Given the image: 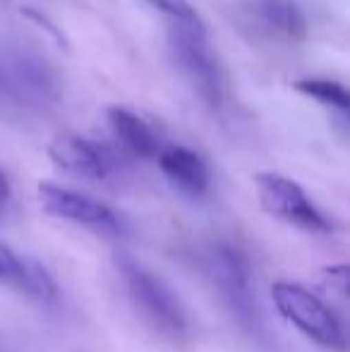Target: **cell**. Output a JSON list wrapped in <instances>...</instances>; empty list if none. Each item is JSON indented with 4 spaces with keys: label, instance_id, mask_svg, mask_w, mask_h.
<instances>
[{
    "label": "cell",
    "instance_id": "obj_11",
    "mask_svg": "<svg viewBox=\"0 0 350 352\" xmlns=\"http://www.w3.org/2000/svg\"><path fill=\"white\" fill-rule=\"evenodd\" d=\"M295 91L303 94V96L317 101L319 106L329 108L333 113L338 122L350 130V89L343 87L341 82H333V79L324 77H305L293 82Z\"/></svg>",
    "mask_w": 350,
    "mask_h": 352
},
{
    "label": "cell",
    "instance_id": "obj_9",
    "mask_svg": "<svg viewBox=\"0 0 350 352\" xmlns=\"http://www.w3.org/2000/svg\"><path fill=\"white\" fill-rule=\"evenodd\" d=\"M108 125H111L116 140L130 153L140 158H156L161 151L151 125L142 116H137L132 108L125 106H108L106 108Z\"/></svg>",
    "mask_w": 350,
    "mask_h": 352
},
{
    "label": "cell",
    "instance_id": "obj_7",
    "mask_svg": "<svg viewBox=\"0 0 350 352\" xmlns=\"http://www.w3.org/2000/svg\"><path fill=\"white\" fill-rule=\"evenodd\" d=\"M48 158L61 170L85 180H103L111 173V158L106 151L77 135H58L48 144Z\"/></svg>",
    "mask_w": 350,
    "mask_h": 352
},
{
    "label": "cell",
    "instance_id": "obj_3",
    "mask_svg": "<svg viewBox=\"0 0 350 352\" xmlns=\"http://www.w3.org/2000/svg\"><path fill=\"white\" fill-rule=\"evenodd\" d=\"M271 297L281 316L298 331H303L309 340L329 350H346V333L336 314L314 292L298 283L276 280L271 285Z\"/></svg>",
    "mask_w": 350,
    "mask_h": 352
},
{
    "label": "cell",
    "instance_id": "obj_4",
    "mask_svg": "<svg viewBox=\"0 0 350 352\" xmlns=\"http://www.w3.org/2000/svg\"><path fill=\"white\" fill-rule=\"evenodd\" d=\"M254 192L269 216L303 228L307 232H331V223L322 211L314 206L307 192L295 180L278 173H259L254 175Z\"/></svg>",
    "mask_w": 350,
    "mask_h": 352
},
{
    "label": "cell",
    "instance_id": "obj_2",
    "mask_svg": "<svg viewBox=\"0 0 350 352\" xmlns=\"http://www.w3.org/2000/svg\"><path fill=\"white\" fill-rule=\"evenodd\" d=\"M120 274L125 280L127 295L132 305L140 309V314L164 336H182L187 331V314L180 297L161 276L144 269L140 261L122 256Z\"/></svg>",
    "mask_w": 350,
    "mask_h": 352
},
{
    "label": "cell",
    "instance_id": "obj_14",
    "mask_svg": "<svg viewBox=\"0 0 350 352\" xmlns=\"http://www.w3.org/2000/svg\"><path fill=\"white\" fill-rule=\"evenodd\" d=\"M142 3L161 12L168 22H195V19H199L190 0H142Z\"/></svg>",
    "mask_w": 350,
    "mask_h": 352
},
{
    "label": "cell",
    "instance_id": "obj_15",
    "mask_svg": "<svg viewBox=\"0 0 350 352\" xmlns=\"http://www.w3.org/2000/svg\"><path fill=\"white\" fill-rule=\"evenodd\" d=\"M324 280L336 292L350 297V264H331L324 269Z\"/></svg>",
    "mask_w": 350,
    "mask_h": 352
},
{
    "label": "cell",
    "instance_id": "obj_16",
    "mask_svg": "<svg viewBox=\"0 0 350 352\" xmlns=\"http://www.w3.org/2000/svg\"><path fill=\"white\" fill-rule=\"evenodd\" d=\"M8 201H10V182H8V177H5V173L0 170V213L8 206Z\"/></svg>",
    "mask_w": 350,
    "mask_h": 352
},
{
    "label": "cell",
    "instance_id": "obj_13",
    "mask_svg": "<svg viewBox=\"0 0 350 352\" xmlns=\"http://www.w3.org/2000/svg\"><path fill=\"white\" fill-rule=\"evenodd\" d=\"M24 295L32 297L36 302H56L58 300V285L53 280V276L48 274V269L43 264H39L36 259H29V271H27V285H24Z\"/></svg>",
    "mask_w": 350,
    "mask_h": 352
},
{
    "label": "cell",
    "instance_id": "obj_8",
    "mask_svg": "<svg viewBox=\"0 0 350 352\" xmlns=\"http://www.w3.org/2000/svg\"><path fill=\"white\" fill-rule=\"evenodd\" d=\"M168 182L190 197H201L209 190V170L204 161L187 146H166L156 156Z\"/></svg>",
    "mask_w": 350,
    "mask_h": 352
},
{
    "label": "cell",
    "instance_id": "obj_5",
    "mask_svg": "<svg viewBox=\"0 0 350 352\" xmlns=\"http://www.w3.org/2000/svg\"><path fill=\"white\" fill-rule=\"evenodd\" d=\"M209 274L238 324L252 329L257 324V302L250 285V264L243 252L230 245H216L209 254Z\"/></svg>",
    "mask_w": 350,
    "mask_h": 352
},
{
    "label": "cell",
    "instance_id": "obj_6",
    "mask_svg": "<svg viewBox=\"0 0 350 352\" xmlns=\"http://www.w3.org/2000/svg\"><path fill=\"white\" fill-rule=\"evenodd\" d=\"M39 204L48 216L61 218V221L77 223V226L91 228V230L98 232L120 230V223H118V216L111 206H106L98 199H91L82 192L56 185V182H41L39 185Z\"/></svg>",
    "mask_w": 350,
    "mask_h": 352
},
{
    "label": "cell",
    "instance_id": "obj_12",
    "mask_svg": "<svg viewBox=\"0 0 350 352\" xmlns=\"http://www.w3.org/2000/svg\"><path fill=\"white\" fill-rule=\"evenodd\" d=\"M27 271L29 259L12 250V247L0 242V285L14 287L17 292L24 295V285H27Z\"/></svg>",
    "mask_w": 350,
    "mask_h": 352
},
{
    "label": "cell",
    "instance_id": "obj_10",
    "mask_svg": "<svg viewBox=\"0 0 350 352\" xmlns=\"http://www.w3.org/2000/svg\"><path fill=\"white\" fill-rule=\"evenodd\" d=\"M250 12L269 34L288 41H300L307 34V22L295 0H250Z\"/></svg>",
    "mask_w": 350,
    "mask_h": 352
},
{
    "label": "cell",
    "instance_id": "obj_1",
    "mask_svg": "<svg viewBox=\"0 0 350 352\" xmlns=\"http://www.w3.org/2000/svg\"><path fill=\"white\" fill-rule=\"evenodd\" d=\"M168 43L175 65L180 67L182 77L190 82L197 96L209 106H219L223 96V79H221V67L209 46L201 19L168 22Z\"/></svg>",
    "mask_w": 350,
    "mask_h": 352
}]
</instances>
